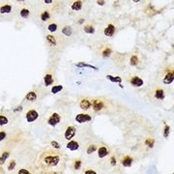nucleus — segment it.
<instances>
[{
    "label": "nucleus",
    "instance_id": "1",
    "mask_svg": "<svg viewBox=\"0 0 174 174\" xmlns=\"http://www.w3.org/2000/svg\"><path fill=\"white\" fill-rule=\"evenodd\" d=\"M62 158L63 154L59 152L48 151L42 158V165L46 168H56L63 163Z\"/></svg>",
    "mask_w": 174,
    "mask_h": 174
},
{
    "label": "nucleus",
    "instance_id": "2",
    "mask_svg": "<svg viewBox=\"0 0 174 174\" xmlns=\"http://www.w3.org/2000/svg\"><path fill=\"white\" fill-rule=\"evenodd\" d=\"M60 122H61V116L59 113H57V112H53L48 119V124L51 127H55L56 125H58Z\"/></svg>",
    "mask_w": 174,
    "mask_h": 174
},
{
    "label": "nucleus",
    "instance_id": "3",
    "mask_svg": "<svg viewBox=\"0 0 174 174\" xmlns=\"http://www.w3.org/2000/svg\"><path fill=\"white\" fill-rule=\"evenodd\" d=\"M91 120H92V116L86 113H79L75 116V121H77L78 124L87 123V122H90Z\"/></svg>",
    "mask_w": 174,
    "mask_h": 174
},
{
    "label": "nucleus",
    "instance_id": "4",
    "mask_svg": "<svg viewBox=\"0 0 174 174\" xmlns=\"http://www.w3.org/2000/svg\"><path fill=\"white\" fill-rule=\"evenodd\" d=\"M25 117H26V121H27L28 123H33L34 121H36V120L39 118V113L35 109H30L27 111Z\"/></svg>",
    "mask_w": 174,
    "mask_h": 174
},
{
    "label": "nucleus",
    "instance_id": "5",
    "mask_svg": "<svg viewBox=\"0 0 174 174\" xmlns=\"http://www.w3.org/2000/svg\"><path fill=\"white\" fill-rule=\"evenodd\" d=\"M75 134H77V129H75V127L69 126L67 129H66V131L64 133V138H65V139H67V140L69 141V140H71V139L73 138V136H75Z\"/></svg>",
    "mask_w": 174,
    "mask_h": 174
},
{
    "label": "nucleus",
    "instance_id": "6",
    "mask_svg": "<svg viewBox=\"0 0 174 174\" xmlns=\"http://www.w3.org/2000/svg\"><path fill=\"white\" fill-rule=\"evenodd\" d=\"M173 80H174V73H173V70L171 69L165 75V77L163 78V83L165 85H170L173 83Z\"/></svg>",
    "mask_w": 174,
    "mask_h": 174
},
{
    "label": "nucleus",
    "instance_id": "7",
    "mask_svg": "<svg viewBox=\"0 0 174 174\" xmlns=\"http://www.w3.org/2000/svg\"><path fill=\"white\" fill-rule=\"evenodd\" d=\"M105 107V104H104V101L100 99H96V100H93L92 101V107L94 109V111L96 112H99L104 109Z\"/></svg>",
    "mask_w": 174,
    "mask_h": 174
},
{
    "label": "nucleus",
    "instance_id": "8",
    "mask_svg": "<svg viewBox=\"0 0 174 174\" xmlns=\"http://www.w3.org/2000/svg\"><path fill=\"white\" fill-rule=\"evenodd\" d=\"M130 83H131V85H133L134 87H141L142 85H143L144 81L141 77H138V75H134V77H132L131 79H130Z\"/></svg>",
    "mask_w": 174,
    "mask_h": 174
},
{
    "label": "nucleus",
    "instance_id": "9",
    "mask_svg": "<svg viewBox=\"0 0 174 174\" xmlns=\"http://www.w3.org/2000/svg\"><path fill=\"white\" fill-rule=\"evenodd\" d=\"M115 32H116V28H115V26L112 23L107 24V26L104 30L105 36H107V37H112L115 34Z\"/></svg>",
    "mask_w": 174,
    "mask_h": 174
},
{
    "label": "nucleus",
    "instance_id": "10",
    "mask_svg": "<svg viewBox=\"0 0 174 174\" xmlns=\"http://www.w3.org/2000/svg\"><path fill=\"white\" fill-rule=\"evenodd\" d=\"M79 107L83 110H89L92 107V102L88 99H82L79 102Z\"/></svg>",
    "mask_w": 174,
    "mask_h": 174
},
{
    "label": "nucleus",
    "instance_id": "11",
    "mask_svg": "<svg viewBox=\"0 0 174 174\" xmlns=\"http://www.w3.org/2000/svg\"><path fill=\"white\" fill-rule=\"evenodd\" d=\"M133 161H134V159L130 156H125L121 161V163L122 165L125 166V167H131L132 165H133Z\"/></svg>",
    "mask_w": 174,
    "mask_h": 174
},
{
    "label": "nucleus",
    "instance_id": "12",
    "mask_svg": "<svg viewBox=\"0 0 174 174\" xmlns=\"http://www.w3.org/2000/svg\"><path fill=\"white\" fill-rule=\"evenodd\" d=\"M67 148L71 151H77L79 149V143L75 140H69V142L67 143Z\"/></svg>",
    "mask_w": 174,
    "mask_h": 174
},
{
    "label": "nucleus",
    "instance_id": "13",
    "mask_svg": "<svg viewBox=\"0 0 174 174\" xmlns=\"http://www.w3.org/2000/svg\"><path fill=\"white\" fill-rule=\"evenodd\" d=\"M53 82H54V79H53V77H52V75L46 73L45 77H44V83H45L46 87H48V86H50V85H52Z\"/></svg>",
    "mask_w": 174,
    "mask_h": 174
},
{
    "label": "nucleus",
    "instance_id": "14",
    "mask_svg": "<svg viewBox=\"0 0 174 174\" xmlns=\"http://www.w3.org/2000/svg\"><path fill=\"white\" fill-rule=\"evenodd\" d=\"M109 155V149L107 148L105 146H101L98 148V157L99 158H105V157H107Z\"/></svg>",
    "mask_w": 174,
    "mask_h": 174
},
{
    "label": "nucleus",
    "instance_id": "15",
    "mask_svg": "<svg viewBox=\"0 0 174 174\" xmlns=\"http://www.w3.org/2000/svg\"><path fill=\"white\" fill-rule=\"evenodd\" d=\"M37 99H38V96H37L36 92H34V91H29L25 96V100L27 102H30V103L36 102Z\"/></svg>",
    "mask_w": 174,
    "mask_h": 174
},
{
    "label": "nucleus",
    "instance_id": "16",
    "mask_svg": "<svg viewBox=\"0 0 174 174\" xmlns=\"http://www.w3.org/2000/svg\"><path fill=\"white\" fill-rule=\"evenodd\" d=\"M82 1L81 0H75V1L73 2V4L71 5V9L73 11H80L82 8Z\"/></svg>",
    "mask_w": 174,
    "mask_h": 174
},
{
    "label": "nucleus",
    "instance_id": "17",
    "mask_svg": "<svg viewBox=\"0 0 174 174\" xmlns=\"http://www.w3.org/2000/svg\"><path fill=\"white\" fill-rule=\"evenodd\" d=\"M154 96L157 100H160V101H163V100H165V90L163 89H157L155 91V94H154Z\"/></svg>",
    "mask_w": 174,
    "mask_h": 174
},
{
    "label": "nucleus",
    "instance_id": "18",
    "mask_svg": "<svg viewBox=\"0 0 174 174\" xmlns=\"http://www.w3.org/2000/svg\"><path fill=\"white\" fill-rule=\"evenodd\" d=\"M75 67H77V68H90V69L96 70V71L99 70V68L98 67H95V66H93V65L87 64V63H85V62H78L75 64Z\"/></svg>",
    "mask_w": 174,
    "mask_h": 174
},
{
    "label": "nucleus",
    "instance_id": "19",
    "mask_svg": "<svg viewBox=\"0 0 174 174\" xmlns=\"http://www.w3.org/2000/svg\"><path fill=\"white\" fill-rule=\"evenodd\" d=\"M46 39L48 44L50 46H56V38L53 35H50H50H46Z\"/></svg>",
    "mask_w": 174,
    "mask_h": 174
},
{
    "label": "nucleus",
    "instance_id": "20",
    "mask_svg": "<svg viewBox=\"0 0 174 174\" xmlns=\"http://www.w3.org/2000/svg\"><path fill=\"white\" fill-rule=\"evenodd\" d=\"M12 12V6L11 5H3L2 7H0V14H10Z\"/></svg>",
    "mask_w": 174,
    "mask_h": 174
},
{
    "label": "nucleus",
    "instance_id": "21",
    "mask_svg": "<svg viewBox=\"0 0 174 174\" xmlns=\"http://www.w3.org/2000/svg\"><path fill=\"white\" fill-rule=\"evenodd\" d=\"M107 78L109 80H110L111 82H116V83H121L122 82V77H114V75H107Z\"/></svg>",
    "mask_w": 174,
    "mask_h": 174
},
{
    "label": "nucleus",
    "instance_id": "22",
    "mask_svg": "<svg viewBox=\"0 0 174 174\" xmlns=\"http://www.w3.org/2000/svg\"><path fill=\"white\" fill-rule=\"evenodd\" d=\"M83 30H84L85 33L87 34H94L95 33V28L93 27L91 24H87L83 27Z\"/></svg>",
    "mask_w": 174,
    "mask_h": 174
},
{
    "label": "nucleus",
    "instance_id": "23",
    "mask_svg": "<svg viewBox=\"0 0 174 174\" xmlns=\"http://www.w3.org/2000/svg\"><path fill=\"white\" fill-rule=\"evenodd\" d=\"M62 34H64V35L67 36V37L72 36V34H73L72 28H71L70 26H65V27H63L62 28Z\"/></svg>",
    "mask_w": 174,
    "mask_h": 174
},
{
    "label": "nucleus",
    "instance_id": "24",
    "mask_svg": "<svg viewBox=\"0 0 174 174\" xmlns=\"http://www.w3.org/2000/svg\"><path fill=\"white\" fill-rule=\"evenodd\" d=\"M19 15H21V18L27 19L29 17V15H30V11H29L28 9H26V8H22L21 10V12H19Z\"/></svg>",
    "mask_w": 174,
    "mask_h": 174
},
{
    "label": "nucleus",
    "instance_id": "25",
    "mask_svg": "<svg viewBox=\"0 0 174 174\" xmlns=\"http://www.w3.org/2000/svg\"><path fill=\"white\" fill-rule=\"evenodd\" d=\"M170 134V126H168L167 124H165V129H163V136L165 138H168Z\"/></svg>",
    "mask_w": 174,
    "mask_h": 174
},
{
    "label": "nucleus",
    "instance_id": "26",
    "mask_svg": "<svg viewBox=\"0 0 174 174\" xmlns=\"http://www.w3.org/2000/svg\"><path fill=\"white\" fill-rule=\"evenodd\" d=\"M63 90V85H54V86H52L51 88V93L52 94H57V93H59L60 91H62Z\"/></svg>",
    "mask_w": 174,
    "mask_h": 174
},
{
    "label": "nucleus",
    "instance_id": "27",
    "mask_svg": "<svg viewBox=\"0 0 174 174\" xmlns=\"http://www.w3.org/2000/svg\"><path fill=\"white\" fill-rule=\"evenodd\" d=\"M41 21H48V19H50V14L48 13V11H45V12H43V13L41 14Z\"/></svg>",
    "mask_w": 174,
    "mask_h": 174
},
{
    "label": "nucleus",
    "instance_id": "28",
    "mask_svg": "<svg viewBox=\"0 0 174 174\" xmlns=\"http://www.w3.org/2000/svg\"><path fill=\"white\" fill-rule=\"evenodd\" d=\"M111 50L109 48H105L104 50L102 51V56L103 57H105V58H109L110 55H111Z\"/></svg>",
    "mask_w": 174,
    "mask_h": 174
},
{
    "label": "nucleus",
    "instance_id": "29",
    "mask_svg": "<svg viewBox=\"0 0 174 174\" xmlns=\"http://www.w3.org/2000/svg\"><path fill=\"white\" fill-rule=\"evenodd\" d=\"M138 62H139V60L136 55H133L131 57V59H130V64H131V66H136L138 64Z\"/></svg>",
    "mask_w": 174,
    "mask_h": 174
},
{
    "label": "nucleus",
    "instance_id": "30",
    "mask_svg": "<svg viewBox=\"0 0 174 174\" xmlns=\"http://www.w3.org/2000/svg\"><path fill=\"white\" fill-rule=\"evenodd\" d=\"M97 145H95V144H91V145H89L87 147V154L88 155H91L92 153H94L95 151H97Z\"/></svg>",
    "mask_w": 174,
    "mask_h": 174
},
{
    "label": "nucleus",
    "instance_id": "31",
    "mask_svg": "<svg viewBox=\"0 0 174 174\" xmlns=\"http://www.w3.org/2000/svg\"><path fill=\"white\" fill-rule=\"evenodd\" d=\"M9 156H10L9 152H4V153L1 155V157H0V165H3L5 161H6L7 159L9 158Z\"/></svg>",
    "mask_w": 174,
    "mask_h": 174
},
{
    "label": "nucleus",
    "instance_id": "32",
    "mask_svg": "<svg viewBox=\"0 0 174 174\" xmlns=\"http://www.w3.org/2000/svg\"><path fill=\"white\" fill-rule=\"evenodd\" d=\"M9 123V119L5 115L0 114V126H5Z\"/></svg>",
    "mask_w": 174,
    "mask_h": 174
},
{
    "label": "nucleus",
    "instance_id": "33",
    "mask_svg": "<svg viewBox=\"0 0 174 174\" xmlns=\"http://www.w3.org/2000/svg\"><path fill=\"white\" fill-rule=\"evenodd\" d=\"M48 30L50 31V33H53L57 30V24L56 23H50L48 25Z\"/></svg>",
    "mask_w": 174,
    "mask_h": 174
},
{
    "label": "nucleus",
    "instance_id": "34",
    "mask_svg": "<svg viewBox=\"0 0 174 174\" xmlns=\"http://www.w3.org/2000/svg\"><path fill=\"white\" fill-rule=\"evenodd\" d=\"M145 144L149 148H153L154 145H155V139L153 138H147L145 140Z\"/></svg>",
    "mask_w": 174,
    "mask_h": 174
},
{
    "label": "nucleus",
    "instance_id": "35",
    "mask_svg": "<svg viewBox=\"0 0 174 174\" xmlns=\"http://www.w3.org/2000/svg\"><path fill=\"white\" fill-rule=\"evenodd\" d=\"M81 161L80 160H77L73 163V169L75 170H78L80 169V167H81Z\"/></svg>",
    "mask_w": 174,
    "mask_h": 174
},
{
    "label": "nucleus",
    "instance_id": "36",
    "mask_svg": "<svg viewBox=\"0 0 174 174\" xmlns=\"http://www.w3.org/2000/svg\"><path fill=\"white\" fill-rule=\"evenodd\" d=\"M50 145H51V147H52L53 149H56V150H59V149L61 148L60 144L58 143L57 141H54V140H52V141L50 142Z\"/></svg>",
    "mask_w": 174,
    "mask_h": 174
},
{
    "label": "nucleus",
    "instance_id": "37",
    "mask_svg": "<svg viewBox=\"0 0 174 174\" xmlns=\"http://www.w3.org/2000/svg\"><path fill=\"white\" fill-rule=\"evenodd\" d=\"M16 165H17V163H16V161H11V163H9V165H8V170L9 171H12V170H14L15 169V167H16Z\"/></svg>",
    "mask_w": 174,
    "mask_h": 174
},
{
    "label": "nucleus",
    "instance_id": "38",
    "mask_svg": "<svg viewBox=\"0 0 174 174\" xmlns=\"http://www.w3.org/2000/svg\"><path fill=\"white\" fill-rule=\"evenodd\" d=\"M6 136H7L6 132H4V131H0V142L3 141L4 139L6 138Z\"/></svg>",
    "mask_w": 174,
    "mask_h": 174
},
{
    "label": "nucleus",
    "instance_id": "39",
    "mask_svg": "<svg viewBox=\"0 0 174 174\" xmlns=\"http://www.w3.org/2000/svg\"><path fill=\"white\" fill-rule=\"evenodd\" d=\"M19 174H29L30 173V171H28L27 169H25V168H21V169L19 170Z\"/></svg>",
    "mask_w": 174,
    "mask_h": 174
},
{
    "label": "nucleus",
    "instance_id": "40",
    "mask_svg": "<svg viewBox=\"0 0 174 174\" xmlns=\"http://www.w3.org/2000/svg\"><path fill=\"white\" fill-rule=\"evenodd\" d=\"M110 165H116V159H115V157H111L110 158Z\"/></svg>",
    "mask_w": 174,
    "mask_h": 174
},
{
    "label": "nucleus",
    "instance_id": "41",
    "mask_svg": "<svg viewBox=\"0 0 174 174\" xmlns=\"http://www.w3.org/2000/svg\"><path fill=\"white\" fill-rule=\"evenodd\" d=\"M84 173L85 174H96L97 172L94 169H87V170L84 171Z\"/></svg>",
    "mask_w": 174,
    "mask_h": 174
},
{
    "label": "nucleus",
    "instance_id": "42",
    "mask_svg": "<svg viewBox=\"0 0 174 174\" xmlns=\"http://www.w3.org/2000/svg\"><path fill=\"white\" fill-rule=\"evenodd\" d=\"M97 4L101 5V6H104V5H105V0H97Z\"/></svg>",
    "mask_w": 174,
    "mask_h": 174
},
{
    "label": "nucleus",
    "instance_id": "43",
    "mask_svg": "<svg viewBox=\"0 0 174 174\" xmlns=\"http://www.w3.org/2000/svg\"><path fill=\"white\" fill-rule=\"evenodd\" d=\"M44 1H45L46 4H51V3H52L53 0H44Z\"/></svg>",
    "mask_w": 174,
    "mask_h": 174
},
{
    "label": "nucleus",
    "instance_id": "44",
    "mask_svg": "<svg viewBox=\"0 0 174 174\" xmlns=\"http://www.w3.org/2000/svg\"><path fill=\"white\" fill-rule=\"evenodd\" d=\"M22 109V107H19L18 109H15V111H21Z\"/></svg>",
    "mask_w": 174,
    "mask_h": 174
},
{
    "label": "nucleus",
    "instance_id": "45",
    "mask_svg": "<svg viewBox=\"0 0 174 174\" xmlns=\"http://www.w3.org/2000/svg\"><path fill=\"white\" fill-rule=\"evenodd\" d=\"M84 19H79V21H78V23H79V24H82L83 22H84Z\"/></svg>",
    "mask_w": 174,
    "mask_h": 174
},
{
    "label": "nucleus",
    "instance_id": "46",
    "mask_svg": "<svg viewBox=\"0 0 174 174\" xmlns=\"http://www.w3.org/2000/svg\"><path fill=\"white\" fill-rule=\"evenodd\" d=\"M133 2H134V3H138V2H139L140 0H132Z\"/></svg>",
    "mask_w": 174,
    "mask_h": 174
},
{
    "label": "nucleus",
    "instance_id": "47",
    "mask_svg": "<svg viewBox=\"0 0 174 174\" xmlns=\"http://www.w3.org/2000/svg\"><path fill=\"white\" fill-rule=\"evenodd\" d=\"M18 1H23V0H18Z\"/></svg>",
    "mask_w": 174,
    "mask_h": 174
}]
</instances>
